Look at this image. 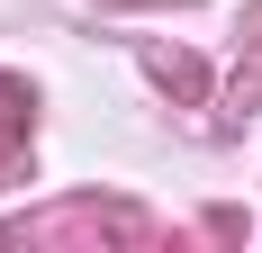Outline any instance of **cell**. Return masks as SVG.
<instances>
[]
</instances>
